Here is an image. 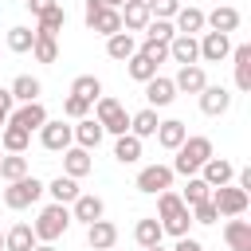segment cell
<instances>
[{
	"label": "cell",
	"mask_w": 251,
	"mask_h": 251,
	"mask_svg": "<svg viewBox=\"0 0 251 251\" xmlns=\"http://www.w3.org/2000/svg\"><path fill=\"white\" fill-rule=\"evenodd\" d=\"M157 224H161V231H169V235H188V224H192V212L184 208V200L173 192V188H165L161 196H157Z\"/></svg>",
	"instance_id": "6da1fadb"
},
{
	"label": "cell",
	"mask_w": 251,
	"mask_h": 251,
	"mask_svg": "<svg viewBox=\"0 0 251 251\" xmlns=\"http://www.w3.org/2000/svg\"><path fill=\"white\" fill-rule=\"evenodd\" d=\"M208 157H216V153H212V137H184L180 149H176V161H173L169 169L180 173V176H196Z\"/></svg>",
	"instance_id": "7a4b0ae2"
},
{
	"label": "cell",
	"mask_w": 251,
	"mask_h": 251,
	"mask_svg": "<svg viewBox=\"0 0 251 251\" xmlns=\"http://www.w3.org/2000/svg\"><path fill=\"white\" fill-rule=\"evenodd\" d=\"M67 227H71V208H67V204H47V208L39 212V220L31 224L35 243H55Z\"/></svg>",
	"instance_id": "3957f363"
},
{
	"label": "cell",
	"mask_w": 251,
	"mask_h": 251,
	"mask_svg": "<svg viewBox=\"0 0 251 251\" xmlns=\"http://www.w3.org/2000/svg\"><path fill=\"white\" fill-rule=\"evenodd\" d=\"M94 122L102 126V133H114V137L129 133V114H126V106H122L118 98H110V94H102V98L94 102Z\"/></svg>",
	"instance_id": "277c9868"
},
{
	"label": "cell",
	"mask_w": 251,
	"mask_h": 251,
	"mask_svg": "<svg viewBox=\"0 0 251 251\" xmlns=\"http://www.w3.org/2000/svg\"><path fill=\"white\" fill-rule=\"evenodd\" d=\"M43 196V180L39 176H20V180H12L8 188H4V204L12 208V212H20V208H31L35 200Z\"/></svg>",
	"instance_id": "5b68a950"
},
{
	"label": "cell",
	"mask_w": 251,
	"mask_h": 251,
	"mask_svg": "<svg viewBox=\"0 0 251 251\" xmlns=\"http://www.w3.org/2000/svg\"><path fill=\"white\" fill-rule=\"evenodd\" d=\"M212 208L220 212V216H243L247 212V204H251V196L243 192V188H235V184H224V188H212Z\"/></svg>",
	"instance_id": "8992f818"
},
{
	"label": "cell",
	"mask_w": 251,
	"mask_h": 251,
	"mask_svg": "<svg viewBox=\"0 0 251 251\" xmlns=\"http://www.w3.org/2000/svg\"><path fill=\"white\" fill-rule=\"evenodd\" d=\"M173 169L169 165H145L141 173H137V192H145V196H161L165 188H173Z\"/></svg>",
	"instance_id": "52a82bcc"
},
{
	"label": "cell",
	"mask_w": 251,
	"mask_h": 251,
	"mask_svg": "<svg viewBox=\"0 0 251 251\" xmlns=\"http://www.w3.org/2000/svg\"><path fill=\"white\" fill-rule=\"evenodd\" d=\"M39 141H43V149H51V153H63V149H71V141H75V133H71V126L59 118V122H43V129H39Z\"/></svg>",
	"instance_id": "ba28073f"
},
{
	"label": "cell",
	"mask_w": 251,
	"mask_h": 251,
	"mask_svg": "<svg viewBox=\"0 0 251 251\" xmlns=\"http://www.w3.org/2000/svg\"><path fill=\"white\" fill-rule=\"evenodd\" d=\"M200 180H204L208 188H224V184H231V180H235V165H231V161H224V157H208V161H204V169H200Z\"/></svg>",
	"instance_id": "9c48e42d"
},
{
	"label": "cell",
	"mask_w": 251,
	"mask_h": 251,
	"mask_svg": "<svg viewBox=\"0 0 251 251\" xmlns=\"http://www.w3.org/2000/svg\"><path fill=\"white\" fill-rule=\"evenodd\" d=\"M239 8H231V4H220V8H212V12H204V27H212V31H220V35H231L235 27H239Z\"/></svg>",
	"instance_id": "30bf717a"
},
{
	"label": "cell",
	"mask_w": 251,
	"mask_h": 251,
	"mask_svg": "<svg viewBox=\"0 0 251 251\" xmlns=\"http://www.w3.org/2000/svg\"><path fill=\"white\" fill-rule=\"evenodd\" d=\"M196 43H200V59L204 63H224L231 55V39L220 35V31H204V39H196Z\"/></svg>",
	"instance_id": "8fae6325"
},
{
	"label": "cell",
	"mask_w": 251,
	"mask_h": 251,
	"mask_svg": "<svg viewBox=\"0 0 251 251\" xmlns=\"http://www.w3.org/2000/svg\"><path fill=\"white\" fill-rule=\"evenodd\" d=\"M169 59L180 63V67L200 63V43H196V35H173V39H169Z\"/></svg>",
	"instance_id": "7c38bea8"
},
{
	"label": "cell",
	"mask_w": 251,
	"mask_h": 251,
	"mask_svg": "<svg viewBox=\"0 0 251 251\" xmlns=\"http://www.w3.org/2000/svg\"><path fill=\"white\" fill-rule=\"evenodd\" d=\"M12 126H20L24 133H31V129H43V122H47V110H43V102H24L20 110H12V118H8Z\"/></svg>",
	"instance_id": "4fadbf2b"
},
{
	"label": "cell",
	"mask_w": 251,
	"mask_h": 251,
	"mask_svg": "<svg viewBox=\"0 0 251 251\" xmlns=\"http://www.w3.org/2000/svg\"><path fill=\"white\" fill-rule=\"evenodd\" d=\"M102 212H106V204H102V196H94V192H78L75 204H71V220H82V224L102 220Z\"/></svg>",
	"instance_id": "5bb4252c"
},
{
	"label": "cell",
	"mask_w": 251,
	"mask_h": 251,
	"mask_svg": "<svg viewBox=\"0 0 251 251\" xmlns=\"http://www.w3.org/2000/svg\"><path fill=\"white\" fill-rule=\"evenodd\" d=\"M118 12H122V31H129V35L133 31H145V24L153 20L149 8H145V0H126Z\"/></svg>",
	"instance_id": "9a60e30c"
},
{
	"label": "cell",
	"mask_w": 251,
	"mask_h": 251,
	"mask_svg": "<svg viewBox=\"0 0 251 251\" xmlns=\"http://www.w3.org/2000/svg\"><path fill=\"white\" fill-rule=\"evenodd\" d=\"M176 98V86H173V78H161V75H153L149 82H145V102H149V110H161V106H169Z\"/></svg>",
	"instance_id": "2e32d148"
},
{
	"label": "cell",
	"mask_w": 251,
	"mask_h": 251,
	"mask_svg": "<svg viewBox=\"0 0 251 251\" xmlns=\"http://www.w3.org/2000/svg\"><path fill=\"white\" fill-rule=\"evenodd\" d=\"M196 98H200V110H204L208 118H220V114H227V106H231V94H227L224 86H212V82H208Z\"/></svg>",
	"instance_id": "e0dca14e"
},
{
	"label": "cell",
	"mask_w": 251,
	"mask_h": 251,
	"mask_svg": "<svg viewBox=\"0 0 251 251\" xmlns=\"http://www.w3.org/2000/svg\"><path fill=\"white\" fill-rule=\"evenodd\" d=\"M86 243H90L94 251H110V247L118 243V227H114L110 220H94V224H86Z\"/></svg>",
	"instance_id": "ac0fdd59"
},
{
	"label": "cell",
	"mask_w": 251,
	"mask_h": 251,
	"mask_svg": "<svg viewBox=\"0 0 251 251\" xmlns=\"http://www.w3.org/2000/svg\"><path fill=\"white\" fill-rule=\"evenodd\" d=\"M231 67H235V86L247 94L251 90V43L231 47Z\"/></svg>",
	"instance_id": "d6986e66"
},
{
	"label": "cell",
	"mask_w": 251,
	"mask_h": 251,
	"mask_svg": "<svg viewBox=\"0 0 251 251\" xmlns=\"http://www.w3.org/2000/svg\"><path fill=\"white\" fill-rule=\"evenodd\" d=\"M173 86H176V90H184V94H200V90L208 86V75H204V67H200V63H192V67H180V71H176Z\"/></svg>",
	"instance_id": "ffe728a7"
},
{
	"label": "cell",
	"mask_w": 251,
	"mask_h": 251,
	"mask_svg": "<svg viewBox=\"0 0 251 251\" xmlns=\"http://www.w3.org/2000/svg\"><path fill=\"white\" fill-rule=\"evenodd\" d=\"M8 94H12V102H39V94H43V86H39V78L35 75H16L12 78V86H8Z\"/></svg>",
	"instance_id": "44dd1931"
},
{
	"label": "cell",
	"mask_w": 251,
	"mask_h": 251,
	"mask_svg": "<svg viewBox=\"0 0 251 251\" xmlns=\"http://www.w3.org/2000/svg\"><path fill=\"white\" fill-rule=\"evenodd\" d=\"M153 137H157V145H161V149H173V153H176V149H180V141L188 137V126H184V122H176V118H169V122H161V126H157V133H153Z\"/></svg>",
	"instance_id": "7402d4cb"
},
{
	"label": "cell",
	"mask_w": 251,
	"mask_h": 251,
	"mask_svg": "<svg viewBox=\"0 0 251 251\" xmlns=\"http://www.w3.org/2000/svg\"><path fill=\"white\" fill-rule=\"evenodd\" d=\"M94 169V161H90V153L86 149H78V145H71V149H63V176H86Z\"/></svg>",
	"instance_id": "603a6c76"
},
{
	"label": "cell",
	"mask_w": 251,
	"mask_h": 251,
	"mask_svg": "<svg viewBox=\"0 0 251 251\" xmlns=\"http://www.w3.org/2000/svg\"><path fill=\"white\" fill-rule=\"evenodd\" d=\"M224 239H227L231 251H251V224L239 220V216H231V220L224 224Z\"/></svg>",
	"instance_id": "cb8c5ba5"
},
{
	"label": "cell",
	"mask_w": 251,
	"mask_h": 251,
	"mask_svg": "<svg viewBox=\"0 0 251 251\" xmlns=\"http://www.w3.org/2000/svg\"><path fill=\"white\" fill-rule=\"evenodd\" d=\"M71 133H75L78 149H86V153H90V149H98V141L106 137V133H102V126H98L94 118H82L78 126H71Z\"/></svg>",
	"instance_id": "d4e9b609"
},
{
	"label": "cell",
	"mask_w": 251,
	"mask_h": 251,
	"mask_svg": "<svg viewBox=\"0 0 251 251\" xmlns=\"http://www.w3.org/2000/svg\"><path fill=\"white\" fill-rule=\"evenodd\" d=\"M173 20H176V24H173V27H176V35H196V31H204V12H200V8H192V4H188V8H176V16H173Z\"/></svg>",
	"instance_id": "484cf974"
},
{
	"label": "cell",
	"mask_w": 251,
	"mask_h": 251,
	"mask_svg": "<svg viewBox=\"0 0 251 251\" xmlns=\"http://www.w3.org/2000/svg\"><path fill=\"white\" fill-rule=\"evenodd\" d=\"M106 55H110V59H118V63H126V59H133V55H137V39H133L129 31H118V35H110V39H106Z\"/></svg>",
	"instance_id": "4316f807"
},
{
	"label": "cell",
	"mask_w": 251,
	"mask_h": 251,
	"mask_svg": "<svg viewBox=\"0 0 251 251\" xmlns=\"http://www.w3.org/2000/svg\"><path fill=\"white\" fill-rule=\"evenodd\" d=\"M157 126H161V122H157V110H149V106H145V110H137V114H129V133H133L137 141L153 137V133H157Z\"/></svg>",
	"instance_id": "83f0119b"
},
{
	"label": "cell",
	"mask_w": 251,
	"mask_h": 251,
	"mask_svg": "<svg viewBox=\"0 0 251 251\" xmlns=\"http://www.w3.org/2000/svg\"><path fill=\"white\" fill-rule=\"evenodd\" d=\"M43 192H51V200H55V204H75V196H78L82 188H78V180H75V176H55L51 184H43Z\"/></svg>",
	"instance_id": "f1b7e54d"
},
{
	"label": "cell",
	"mask_w": 251,
	"mask_h": 251,
	"mask_svg": "<svg viewBox=\"0 0 251 251\" xmlns=\"http://www.w3.org/2000/svg\"><path fill=\"white\" fill-rule=\"evenodd\" d=\"M86 27L110 39V35H118V31H122V12H118V8H102V12H98L90 24H86Z\"/></svg>",
	"instance_id": "f546056e"
},
{
	"label": "cell",
	"mask_w": 251,
	"mask_h": 251,
	"mask_svg": "<svg viewBox=\"0 0 251 251\" xmlns=\"http://www.w3.org/2000/svg\"><path fill=\"white\" fill-rule=\"evenodd\" d=\"M63 24H67V12H63V4H55L51 12H43V16L35 20V35H51V39H55V35L63 31Z\"/></svg>",
	"instance_id": "4dcf8cb0"
},
{
	"label": "cell",
	"mask_w": 251,
	"mask_h": 251,
	"mask_svg": "<svg viewBox=\"0 0 251 251\" xmlns=\"http://www.w3.org/2000/svg\"><path fill=\"white\" fill-rule=\"evenodd\" d=\"M161 224H157V216H145V220H137L133 224V239H137V247H153V243H161Z\"/></svg>",
	"instance_id": "1f68e13d"
},
{
	"label": "cell",
	"mask_w": 251,
	"mask_h": 251,
	"mask_svg": "<svg viewBox=\"0 0 251 251\" xmlns=\"http://www.w3.org/2000/svg\"><path fill=\"white\" fill-rule=\"evenodd\" d=\"M4 247H8V251H31V247H35L31 224H16L12 231H4Z\"/></svg>",
	"instance_id": "d6a6232c"
},
{
	"label": "cell",
	"mask_w": 251,
	"mask_h": 251,
	"mask_svg": "<svg viewBox=\"0 0 251 251\" xmlns=\"http://www.w3.org/2000/svg\"><path fill=\"white\" fill-rule=\"evenodd\" d=\"M71 94H75V98H82V102H90V106H94V102H98V98H102V82H98V78H94V75H78V78H75V82H71Z\"/></svg>",
	"instance_id": "836d02e7"
},
{
	"label": "cell",
	"mask_w": 251,
	"mask_h": 251,
	"mask_svg": "<svg viewBox=\"0 0 251 251\" xmlns=\"http://www.w3.org/2000/svg\"><path fill=\"white\" fill-rule=\"evenodd\" d=\"M114 157H118L122 165H137V161H141V141H137L133 133H122V137L114 141Z\"/></svg>",
	"instance_id": "e575fe53"
},
{
	"label": "cell",
	"mask_w": 251,
	"mask_h": 251,
	"mask_svg": "<svg viewBox=\"0 0 251 251\" xmlns=\"http://www.w3.org/2000/svg\"><path fill=\"white\" fill-rule=\"evenodd\" d=\"M20 176H27V157L24 153H4L0 157V180H20Z\"/></svg>",
	"instance_id": "d590c367"
},
{
	"label": "cell",
	"mask_w": 251,
	"mask_h": 251,
	"mask_svg": "<svg viewBox=\"0 0 251 251\" xmlns=\"http://www.w3.org/2000/svg\"><path fill=\"white\" fill-rule=\"evenodd\" d=\"M27 141H31V133H24V129H20V126H12V122H8V126H4V133H0V149H4V153H24V149H27Z\"/></svg>",
	"instance_id": "8d00e7d4"
},
{
	"label": "cell",
	"mask_w": 251,
	"mask_h": 251,
	"mask_svg": "<svg viewBox=\"0 0 251 251\" xmlns=\"http://www.w3.org/2000/svg\"><path fill=\"white\" fill-rule=\"evenodd\" d=\"M212 196V188L200 180V176H188V184H184V192H180V200H184V208H196V204H204Z\"/></svg>",
	"instance_id": "74e56055"
},
{
	"label": "cell",
	"mask_w": 251,
	"mask_h": 251,
	"mask_svg": "<svg viewBox=\"0 0 251 251\" xmlns=\"http://www.w3.org/2000/svg\"><path fill=\"white\" fill-rule=\"evenodd\" d=\"M126 71H129V78H137V82L145 86V82L157 75V63H149L145 55H133V59H126Z\"/></svg>",
	"instance_id": "f35d334b"
},
{
	"label": "cell",
	"mask_w": 251,
	"mask_h": 251,
	"mask_svg": "<svg viewBox=\"0 0 251 251\" xmlns=\"http://www.w3.org/2000/svg\"><path fill=\"white\" fill-rule=\"evenodd\" d=\"M31 55H35V63H55V59H59V43H55L51 35H35Z\"/></svg>",
	"instance_id": "ab89813d"
},
{
	"label": "cell",
	"mask_w": 251,
	"mask_h": 251,
	"mask_svg": "<svg viewBox=\"0 0 251 251\" xmlns=\"http://www.w3.org/2000/svg\"><path fill=\"white\" fill-rule=\"evenodd\" d=\"M31 43H35V31L31 27H12L8 31V51L24 55V51H31Z\"/></svg>",
	"instance_id": "60d3db41"
},
{
	"label": "cell",
	"mask_w": 251,
	"mask_h": 251,
	"mask_svg": "<svg viewBox=\"0 0 251 251\" xmlns=\"http://www.w3.org/2000/svg\"><path fill=\"white\" fill-rule=\"evenodd\" d=\"M176 35V27H173V20H149L145 24V39H157V43H169Z\"/></svg>",
	"instance_id": "b9f144b4"
},
{
	"label": "cell",
	"mask_w": 251,
	"mask_h": 251,
	"mask_svg": "<svg viewBox=\"0 0 251 251\" xmlns=\"http://www.w3.org/2000/svg\"><path fill=\"white\" fill-rule=\"evenodd\" d=\"M137 55H145L149 63H157V67H161V63L169 59V43H157V39H145V43L137 47Z\"/></svg>",
	"instance_id": "7bdbcfd3"
},
{
	"label": "cell",
	"mask_w": 251,
	"mask_h": 251,
	"mask_svg": "<svg viewBox=\"0 0 251 251\" xmlns=\"http://www.w3.org/2000/svg\"><path fill=\"white\" fill-rule=\"evenodd\" d=\"M145 8H149L153 20H173L176 8H180V0H145Z\"/></svg>",
	"instance_id": "ee69618b"
},
{
	"label": "cell",
	"mask_w": 251,
	"mask_h": 251,
	"mask_svg": "<svg viewBox=\"0 0 251 251\" xmlns=\"http://www.w3.org/2000/svg\"><path fill=\"white\" fill-rule=\"evenodd\" d=\"M63 114H67L71 122H82V118H90V102H82V98L67 94V102H63Z\"/></svg>",
	"instance_id": "f6af8a7d"
},
{
	"label": "cell",
	"mask_w": 251,
	"mask_h": 251,
	"mask_svg": "<svg viewBox=\"0 0 251 251\" xmlns=\"http://www.w3.org/2000/svg\"><path fill=\"white\" fill-rule=\"evenodd\" d=\"M192 212V224H216L220 220V212L212 208V200H204V204H196V208H188Z\"/></svg>",
	"instance_id": "bcb514c9"
},
{
	"label": "cell",
	"mask_w": 251,
	"mask_h": 251,
	"mask_svg": "<svg viewBox=\"0 0 251 251\" xmlns=\"http://www.w3.org/2000/svg\"><path fill=\"white\" fill-rule=\"evenodd\" d=\"M55 4H59V0H27V8H31V16H35V20H39L43 12H51Z\"/></svg>",
	"instance_id": "7dc6e473"
},
{
	"label": "cell",
	"mask_w": 251,
	"mask_h": 251,
	"mask_svg": "<svg viewBox=\"0 0 251 251\" xmlns=\"http://www.w3.org/2000/svg\"><path fill=\"white\" fill-rule=\"evenodd\" d=\"M8 118H12V94L0 90V126H8Z\"/></svg>",
	"instance_id": "c3c4849f"
},
{
	"label": "cell",
	"mask_w": 251,
	"mask_h": 251,
	"mask_svg": "<svg viewBox=\"0 0 251 251\" xmlns=\"http://www.w3.org/2000/svg\"><path fill=\"white\" fill-rule=\"evenodd\" d=\"M173 251H204V243H200V239H192V235H180Z\"/></svg>",
	"instance_id": "681fc988"
},
{
	"label": "cell",
	"mask_w": 251,
	"mask_h": 251,
	"mask_svg": "<svg viewBox=\"0 0 251 251\" xmlns=\"http://www.w3.org/2000/svg\"><path fill=\"white\" fill-rule=\"evenodd\" d=\"M235 188H243V192L251 196V169H239V173H235Z\"/></svg>",
	"instance_id": "f907efd6"
},
{
	"label": "cell",
	"mask_w": 251,
	"mask_h": 251,
	"mask_svg": "<svg viewBox=\"0 0 251 251\" xmlns=\"http://www.w3.org/2000/svg\"><path fill=\"white\" fill-rule=\"evenodd\" d=\"M98 12H102V0H86V4H82V16H86V24H90Z\"/></svg>",
	"instance_id": "816d5d0a"
},
{
	"label": "cell",
	"mask_w": 251,
	"mask_h": 251,
	"mask_svg": "<svg viewBox=\"0 0 251 251\" xmlns=\"http://www.w3.org/2000/svg\"><path fill=\"white\" fill-rule=\"evenodd\" d=\"M31 251H59V247H55V243H35Z\"/></svg>",
	"instance_id": "f5cc1de1"
},
{
	"label": "cell",
	"mask_w": 251,
	"mask_h": 251,
	"mask_svg": "<svg viewBox=\"0 0 251 251\" xmlns=\"http://www.w3.org/2000/svg\"><path fill=\"white\" fill-rule=\"evenodd\" d=\"M126 0H102V8H122Z\"/></svg>",
	"instance_id": "db71d44e"
},
{
	"label": "cell",
	"mask_w": 251,
	"mask_h": 251,
	"mask_svg": "<svg viewBox=\"0 0 251 251\" xmlns=\"http://www.w3.org/2000/svg\"><path fill=\"white\" fill-rule=\"evenodd\" d=\"M141 251H165V247H161V243H153V247H141Z\"/></svg>",
	"instance_id": "11a10c76"
},
{
	"label": "cell",
	"mask_w": 251,
	"mask_h": 251,
	"mask_svg": "<svg viewBox=\"0 0 251 251\" xmlns=\"http://www.w3.org/2000/svg\"><path fill=\"white\" fill-rule=\"evenodd\" d=\"M0 247H4V231H0Z\"/></svg>",
	"instance_id": "9f6ffc18"
},
{
	"label": "cell",
	"mask_w": 251,
	"mask_h": 251,
	"mask_svg": "<svg viewBox=\"0 0 251 251\" xmlns=\"http://www.w3.org/2000/svg\"><path fill=\"white\" fill-rule=\"evenodd\" d=\"M0 157H4V149H0Z\"/></svg>",
	"instance_id": "6f0895ef"
},
{
	"label": "cell",
	"mask_w": 251,
	"mask_h": 251,
	"mask_svg": "<svg viewBox=\"0 0 251 251\" xmlns=\"http://www.w3.org/2000/svg\"><path fill=\"white\" fill-rule=\"evenodd\" d=\"M110 251H118V247H110Z\"/></svg>",
	"instance_id": "680465c9"
}]
</instances>
